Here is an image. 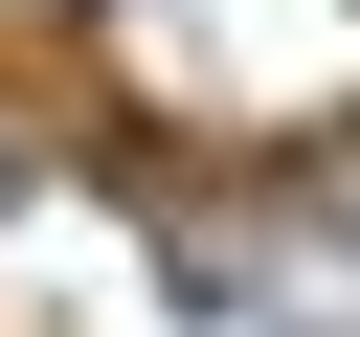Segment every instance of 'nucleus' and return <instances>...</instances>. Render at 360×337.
<instances>
[{"mask_svg": "<svg viewBox=\"0 0 360 337\" xmlns=\"http://www.w3.org/2000/svg\"><path fill=\"white\" fill-rule=\"evenodd\" d=\"M338 202H360V112H338Z\"/></svg>", "mask_w": 360, "mask_h": 337, "instance_id": "obj_1", "label": "nucleus"}]
</instances>
